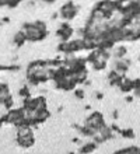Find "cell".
Listing matches in <instances>:
<instances>
[{
    "mask_svg": "<svg viewBox=\"0 0 140 154\" xmlns=\"http://www.w3.org/2000/svg\"><path fill=\"white\" fill-rule=\"evenodd\" d=\"M21 29L24 31L27 42H41L48 37L49 29L45 21H34V23H24Z\"/></svg>",
    "mask_w": 140,
    "mask_h": 154,
    "instance_id": "obj_1",
    "label": "cell"
},
{
    "mask_svg": "<svg viewBox=\"0 0 140 154\" xmlns=\"http://www.w3.org/2000/svg\"><path fill=\"white\" fill-rule=\"evenodd\" d=\"M17 144L23 149L32 147L35 143V136H34V128L31 126H25V128H18L17 129Z\"/></svg>",
    "mask_w": 140,
    "mask_h": 154,
    "instance_id": "obj_2",
    "label": "cell"
},
{
    "mask_svg": "<svg viewBox=\"0 0 140 154\" xmlns=\"http://www.w3.org/2000/svg\"><path fill=\"white\" fill-rule=\"evenodd\" d=\"M79 11H80V6H79L76 2H73V0H67L66 3H63L60 6L59 16L63 21H67L69 23V21H72L76 18Z\"/></svg>",
    "mask_w": 140,
    "mask_h": 154,
    "instance_id": "obj_3",
    "label": "cell"
},
{
    "mask_svg": "<svg viewBox=\"0 0 140 154\" xmlns=\"http://www.w3.org/2000/svg\"><path fill=\"white\" fill-rule=\"evenodd\" d=\"M84 125L88 126L90 129L95 130L97 133H98V132H100L104 126H107V121H105L104 115L101 114L100 111H94V112H91V114L86 118Z\"/></svg>",
    "mask_w": 140,
    "mask_h": 154,
    "instance_id": "obj_4",
    "label": "cell"
},
{
    "mask_svg": "<svg viewBox=\"0 0 140 154\" xmlns=\"http://www.w3.org/2000/svg\"><path fill=\"white\" fill-rule=\"evenodd\" d=\"M73 34H74V28H73L70 23L67 21H63L62 24L59 25V28L56 29V37L60 39V42H67V41L72 39Z\"/></svg>",
    "mask_w": 140,
    "mask_h": 154,
    "instance_id": "obj_5",
    "label": "cell"
},
{
    "mask_svg": "<svg viewBox=\"0 0 140 154\" xmlns=\"http://www.w3.org/2000/svg\"><path fill=\"white\" fill-rule=\"evenodd\" d=\"M130 65H132V60L128 59V57H123V59H114L112 69L116 70V72L119 74H122V76H126V73L129 72Z\"/></svg>",
    "mask_w": 140,
    "mask_h": 154,
    "instance_id": "obj_6",
    "label": "cell"
},
{
    "mask_svg": "<svg viewBox=\"0 0 140 154\" xmlns=\"http://www.w3.org/2000/svg\"><path fill=\"white\" fill-rule=\"evenodd\" d=\"M97 149H98V144L94 140H91V142H87V143H84V144H81L77 151H79V154H91Z\"/></svg>",
    "mask_w": 140,
    "mask_h": 154,
    "instance_id": "obj_7",
    "label": "cell"
},
{
    "mask_svg": "<svg viewBox=\"0 0 140 154\" xmlns=\"http://www.w3.org/2000/svg\"><path fill=\"white\" fill-rule=\"evenodd\" d=\"M119 90L122 91V93H125V94L133 93V91H135V87H133V80H132V79H128V77L125 76L123 80H122V83H120V85H119Z\"/></svg>",
    "mask_w": 140,
    "mask_h": 154,
    "instance_id": "obj_8",
    "label": "cell"
},
{
    "mask_svg": "<svg viewBox=\"0 0 140 154\" xmlns=\"http://www.w3.org/2000/svg\"><path fill=\"white\" fill-rule=\"evenodd\" d=\"M126 55H128V48L125 45L119 44L118 46L112 49V57L114 59H123V57H126Z\"/></svg>",
    "mask_w": 140,
    "mask_h": 154,
    "instance_id": "obj_9",
    "label": "cell"
},
{
    "mask_svg": "<svg viewBox=\"0 0 140 154\" xmlns=\"http://www.w3.org/2000/svg\"><path fill=\"white\" fill-rule=\"evenodd\" d=\"M25 42H27V37H25L24 31H23V29L17 31V32L14 34V37H13V44L16 45L17 48H21Z\"/></svg>",
    "mask_w": 140,
    "mask_h": 154,
    "instance_id": "obj_10",
    "label": "cell"
},
{
    "mask_svg": "<svg viewBox=\"0 0 140 154\" xmlns=\"http://www.w3.org/2000/svg\"><path fill=\"white\" fill-rule=\"evenodd\" d=\"M8 97H11L10 93V87L7 83H0V104L3 105V102L7 100Z\"/></svg>",
    "mask_w": 140,
    "mask_h": 154,
    "instance_id": "obj_11",
    "label": "cell"
},
{
    "mask_svg": "<svg viewBox=\"0 0 140 154\" xmlns=\"http://www.w3.org/2000/svg\"><path fill=\"white\" fill-rule=\"evenodd\" d=\"M114 154H140V147H137V146L123 147V149H120V150L115 151Z\"/></svg>",
    "mask_w": 140,
    "mask_h": 154,
    "instance_id": "obj_12",
    "label": "cell"
},
{
    "mask_svg": "<svg viewBox=\"0 0 140 154\" xmlns=\"http://www.w3.org/2000/svg\"><path fill=\"white\" fill-rule=\"evenodd\" d=\"M119 136H122L123 139H135V132H133V129H130V128H123V129L120 130Z\"/></svg>",
    "mask_w": 140,
    "mask_h": 154,
    "instance_id": "obj_13",
    "label": "cell"
},
{
    "mask_svg": "<svg viewBox=\"0 0 140 154\" xmlns=\"http://www.w3.org/2000/svg\"><path fill=\"white\" fill-rule=\"evenodd\" d=\"M73 94H74V97H76L77 100H80V101L86 98V90L80 88V87H76V88L73 90Z\"/></svg>",
    "mask_w": 140,
    "mask_h": 154,
    "instance_id": "obj_14",
    "label": "cell"
},
{
    "mask_svg": "<svg viewBox=\"0 0 140 154\" xmlns=\"http://www.w3.org/2000/svg\"><path fill=\"white\" fill-rule=\"evenodd\" d=\"M18 95H20L23 100H24V98L31 97V93H30V87H28V85H24V87H21L20 91H18Z\"/></svg>",
    "mask_w": 140,
    "mask_h": 154,
    "instance_id": "obj_15",
    "label": "cell"
},
{
    "mask_svg": "<svg viewBox=\"0 0 140 154\" xmlns=\"http://www.w3.org/2000/svg\"><path fill=\"white\" fill-rule=\"evenodd\" d=\"M3 106H4V108H6L7 111L13 109V106H14V98H13V95H11V97H8L7 100L3 102Z\"/></svg>",
    "mask_w": 140,
    "mask_h": 154,
    "instance_id": "obj_16",
    "label": "cell"
},
{
    "mask_svg": "<svg viewBox=\"0 0 140 154\" xmlns=\"http://www.w3.org/2000/svg\"><path fill=\"white\" fill-rule=\"evenodd\" d=\"M94 97H95V100L101 101V100L104 98V93H102V91H95V93H94Z\"/></svg>",
    "mask_w": 140,
    "mask_h": 154,
    "instance_id": "obj_17",
    "label": "cell"
},
{
    "mask_svg": "<svg viewBox=\"0 0 140 154\" xmlns=\"http://www.w3.org/2000/svg\"><path fill=\"white\" fill-rule=\"evenodd\" d=\"M133 87H135V90H139L140 88V77L133 79Z\"/></svg>",
    "mask_w": 140,
    "mask_h": 154,
    "instance_id": "obj_18",
    "label": "cell"
},
{
    "mask_svg": "<svg viewBox=\"0 0 140 154\" xmlns=\"http://www.w3.org/2000/svg\"><path fill=\"white\" fill-rule=\"evenodd\" d=\"M133 98H135V95H126V97H125V101H126V102H132Z\"/></svg>",
    "mask_w": 140,
    "mask_h": 154,
    "instance_id": "obj_19",
    "label": "cell"
},
{
    "mask_svg": "<svg viewBox=\"0 0 140 154\" xmlns=\"http://www.w3.org/2000/svg\"><path fill=\"white\" fill-rule=\"evenodd\" d=\"M36 2H42V3H46V4H53L56 0H36Z\"/></svg>",
    "mask_w": 140,
    "mask_h": 154,
    "instance_id": "obj_20",
    "label": "cell"
},
{
    "mask_svg": "<svg viewBox=\"0 0 140 154\" xmlns=\"http://www.w3.org/2000/svg\"><path fill=\"white\" fill-rule=\"evenodd\" d=\"M133 95H135L136 98H140V88L139 90H135V91H133Z\"/></svg>",
    "mask_w": 140,
    "mask_h": 154,
    "instance_id": "obj_21",
    "label": "cell"
},
{
    "mask_svg": "<svg viewBox=\"0 0 140 154\" xmlns=\"http://www.w3.org/2000/svg\"><path fill=\"white\" fill-rule=\"evenodd\" d=\"M112 118H114V119H118V118H119V114H118V111H114V112H112Z\"/></svg>",
    "mask_w": 140,
    "mask_h": 154,
    "instance_id": "obj_22",
    "label": "cell"
},
{
    "mask_svg": "<svg viewBox=\"0 0 140 154\" xmlns=\"http://www.w3.org/2000/svg\"><path fill=\"white\" fill-rule=\"evenodd\" d=\"M0 21H2L3 24H4V23H10V18H8V17H3V18H2Z\"/></svg>",
    "mask_w": 140,
    "mask_h": 154,
    "instance_id": "obj_23",
    "label": "cell"
},
{
    "mask_svg": "<svg viewBox=\"0 0 140 154\" xmlns=\"http://www.w3.org/2000/svg\"><path fill=\"white\" fill-rule=\"evenodd\" d=\"M137 59H139V60H140V52H139V56H137Z\"/></svg>",
    "mask_w": 140,
    "mask_h": 154,
    "instance_id": "obj_24",
    "label": "cell"
},
{
    "mask_svg": "<svg viewBox=\"0 0 140 154\" xmlns=\"http://www.w3.org/2000/svg\"><path fill=\"white\" fill-rule=\"evenodd\" d=\"M2 25H3V23H2V21H0V27H2Z\"/></svg>",
    "mask_w": 140,
    "mask_h": 154,
    "instance_id": "obj_25",
    "label": "cell"
},
{
    "mask_svg": "<svg viewBox=\"0 0 140 154\" xmlns=\"http://www.w3.org/2000/svg\"><path fill=\"white\" fill-rule=\"evenodd\" d=\"M70 154H73V153H70Z\"/></svg>",
    "mask_w": 140,
    "mask_h": 154,
    "instance_id": "obj_26",
    "label": "cell"
}]
</instances>
